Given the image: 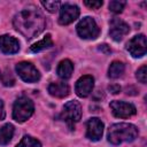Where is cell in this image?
<instances>
[{
  "label": "cell",
  "instance_id": "6da1fadb",
  "mask_svg": "<svg viewBox=\"0 0 147 147\" xmlns=\"http://www.w3.org/2000/svg\"><path fill=\"white\" fill-rule=\"evenodd\" d=\"M15 29L28 39L37 37L45 28V18L36 8H26L14 18Z\"/></svg>",
  "mask_w": 147,
  "mask_h": 147
},
{
  "label": "cell",
  "instance_id": "7a4b0ae2",
  "mask_svg": "<svg viewBox=\"0 0 147 147\" xmlns=\"http://www.w3.org/2000/svg\"><path fill=\"white\" fill-rule=\"evenodd\" d=\"M139 132L137 126L130 123H117L108 130V141L113 145H119L122 142L133 141L138 137Z\"/></svg>",
  "mask_w": 147,
  "mask_h": 147
},
{
  "label": "cell",
  "instance_id": "3957f363",
  "mask_svg": "<svg viewBox=\"0 0 147 147\" xmlns=\"http://www.w3.org/2000/svg\"><path fill=\"white\" fill-rule=\"evenodd\" d=\"M33 110H34L33 102L26 96H21L14 103L13 118L18 123H23L32 116Z\"/></svg>",
  "mask_w": 147,
  "mask_h": 147
},
{
  "label": "cell",
  "instance_id": "277c9868",
  "mask_svg": "<svg viewBox=\"0 0 147 147\" xmlns=\"http://www.w3.org/2000/svg\"><path fill=\"white\" fill-rule=\"evenodd\" d=\"M76 29L78 36L83 39H95L100 33V29L96 22L94 21V18L90 16H86L83 20H80Z\"/></svg>",
  "mask_w": 147,
  "mask_h": 147
},
{
  "label": "cell",
  "instance_id": "5b68a950",
  "mask_svg": "<svg viewBox=\"0 0 147 147\" xmlns=\"http://www.w3.org/2000/svg\"><path fill=\"white\" fill-rule=\"evenodd\" d=\"M18 76L26 83H36L40 79V74L37 68L30 62H20L16 64Z\"/></svg>",
  "mask_w": 147,
  "mask_h": 147
},
{
  "label": "cell",
  "instance_id": "8992f818",
  "mask_svg": "<svg viewBox=\"0 0 147 147\" xmlns=\"http://www.w3.org/2000/svg\"><path fill=\"white\" fill-rule=\"evenodd\" d=\"M126 49L133 57H142L147 51V40L145 34H137L126 44Z\"/></svg>",
  "mask_w": 147,
  "mask_h": 147
},
{
  "label": "cell",
  "instance_id": "52a82bcc",
  "mask_svg": "<svg viewBox=\"0 0 147 147\" xmlns=\"http://www.w3.org/2000/svg\"><path fill=\"white\" fill-rule=\"evenodd\" d=\"M61 117H62V119H64L70 125L78 122L82 117V107H80L79 102H77L75 100L68 101L63 107V111L61 114Z\"/></svg>",
  "mask_w": 147,
  "mask_h": 147
},
{
  "label": "cell",
  "instance_id": "ba28073f",
  "mask_svg": "<svg viewBox=\"0 0 147 147\" xmlns=\"http://www.w3.org/2000/svg\"><path fill=\"white\" fill-rule=\"evenodd\" d=\"M110 109L114 116L118 118H127L137 113L136 107L130 102H124L119 100H114L110 102Z\"/></svg>",
  "mask_w": 147,
  "mask_h": 147
},
{
  "label": "cell",
  "instance_id": "9c48e42d",
  "mask_svg": "<svg viewBox=\"0 0 147 147\" xmlns=\"http://www.w3.org/2000/svg\"><path fill=\"white\" fill-rule=\"evenodd\" d=\"M78 16H79V8L76 5L64 3L60 8L59 23L61 25H68L72 23L75 20H77Z\"/></svg>",
  "mask_w": 147,
  "mask_h": 147
},
{
  "label": "cell",
  "instance_id": "30bf717a",
  "mask_svg": "<svg viewBox=\"0 0 147 147\" xmlns=\"http://www.w3.org/2000/svg\"><path fill=\"white\" fill-rule=\"evenodd\" d=\"M103 133V123L98 117H92L86 122V138L92 141L101 139Z\"/></svg>",
  "mask_w": 147,
  "mask_h": 147
},
{
  "label": "cell",
  "instance_id": "8fae6325",
  "mask_svg": "<svg viewBox=\"0 0 147 147\" xmlns=\"http://www.w3.org/2000/svg\"><path fill=\"white\" fill-rule=\"evenodd\" d=\"M130 31L129 25L119 20V18H113L110 21V30H109V34L113 40L115 41H121Z\"/></svg>",
  "mask_w": 147,
  "mask_h": 147
},
{
  "label": "cell",
  "instance_id": "7c38bea8",
  "mask_svg": "<svg viewBox=\"0 0 147 147\" xmlns=\"http://www.w3.org/2000/svg\"><path fill=\"white\" fill-rule=\"evenodd\" d=\"M93 86H94V78L90 75H85L80 77L76 83V86H75L76 94L80 98H86L91 94Z\"/></svg>",
  "mask_w": 147,
  "mask_h": 147
},
{
  "label": "cell",
  "instance_id": "4fadbf2b",
  "mask_svg": "<svg viewBox=\"0 0 147 147\" xmlns=\"http://www.w3.org/2000/svg\"><path fill=\"white\" fill-rule=\"evenodd\" d=\"M20 49V42L16 38L9 36V34H3L0 36V51L3 54H15Z\"/></svg>",
  "mask_w": 147,
  "mask_h": 147
},
{
  "label": "cell",
  "instance_id": "5bb4252c",
  "mask_svg": "<svg viewBox=\"0 0 147 147\" xmlns=\"http://www.w3.org/2000/svg\"><path fill=\"white\" fill-rule=\"evenodd\" d=\"M48 92H49L51 95H53L55 98H64V96H67L69 94L70 87L64 82H56V83L49 84Z\"/></svg>",
  "mask_w": 147,
  "mask_h": 147
},
{
  "label": "cell",
  "instance_id": "9a60e30c",
  "mask_svg": "<svg viewBox=\"0 0 147 147\" xmlns=\"http://www.w3.org/2000/svg\"><path fill=\"white\" fill-rule=\"evenodd\" d=\"M72 71H74V64L70 60H67V59L62 60L59 63L57 68H56V72L59 75V77L62 78V79L70 78L71 75H72Z\"/></svg>",
  "mask_w": 147,
  "mask_h": 147
},
{
  "label": "cell",
  "instance_id": "2e32d148",
  "mask_svg": "<svg viewBox=\"0 0 147 147\" xmlns=\"http://www.w3.org/2000/svg\"><path fill=\"white\" fill-rule=\"evenodd\" d=\"M14 136V125L10 123H7L0 127V145L6 146L10 142L11 138Z\"/></svg>",
  "mask_w": 147,
  "mask_h": 147
},
{
  "label": "cell",
  "instance_id": "e0dca14e",
  "mask_svg": "<svg viewBox=\"0 0 147 147\" xmlns=\"http://www.w3.org/2000/svg\"><path fill=\"white\" fill-rule=\"evenodd\" d=\"M52 46H53V40H52L51 34L48 33V34H46L41 40L34 42V44L30 47V51L33 52V53H38V52H41V51H44V49H46V48H49V47H52Z\"/></svg>",
  "mask_w": 147,
  "mask_h": 147
},
{
  "label": "cell",
  "instance_id": "ac0fdd59",
  "mask_svg": "<svg viewBox=\"0 0 147 147\" xmlns=\"http://www.w3.org/2000/svg\"><path fill=\"white\" fill-rule=\"evenodd\" d=\"M125 70V65L121 61H114L111 62L109 69H108V76L110 78H119Z\"/></svg>",
  "mask_w": 147,
  "mask_h": 147
},
{
  "label": "cell",
  "instance_id": "d6986e66",
  "mask_svg": "<svg viewBox=\"0 0 147 147\" xmlns=\"http://www.w3.org/2000/svg\"><path fill=\"white\" fill-rule=\"evenodd\" d=\"M16 147H41V144L30 136H24Z\"/></svg>",
  "mask_w": 147,
  "mask_h": 147
},
{
  "label": "cell",
  "instance_id": "ffe728a7",
  "mask_svg": "<svg viewBox=\"0 0 147 147\" xmlns=\"http://www.w3.org/2000/svg\"><path fill=\"white\" fill-rule=\"evenodd\" d=\"M125 7V1H110L109 3V9L113 11V13H121L123 10V8Z\"/></svg>",
  "mask_w": 147,
  "mask_h": 147
},
{
  "label": "cell",
  "instance_id": "44dd1931",
  "mask_svg": "<svg viewBox=\"0 0 147 147\" xmlns=\"http://www.w3.org/2000/svg\"><path fill=\"white\" fill-rule=\"evenodd\" d=\"M41 5L49 13H55L57 9H60V2L59 1H41Z\"/></svg>",
  "mask_w": 147,
  "mask_h": 147
},
{
  "label": "cell",
  "instance_id": "7402d4cb",
  "mask_svg": "<svg viewBox=\"0 0 147 147\" xmlns=\"http://www.w3.org/2000/svg\"><path fill=\"white\" fill-rule=\"evenodd\" d=\"M136 77L140 83L146 84V82H147V68H146V65H142L138 69Z\"/></svg>",
  "mask_w": 147,
  "mask_h": 147
},
{
  "label": "cell",
  "instance_id": "603a6c76",
  "mask_svg": "<svg viewBox=\"0 0 147 147\" xmlns=\"http://www.w3.org/2000/svg\"><path fill=\"white\" fill-rule=\"evenodd\" d=\"M2 83H3L5 86H13L14 83H15V79L13 78V76H11L10 72H6V74H3Z\"/></svg>",
  "mask_w": 147,
  "mask_h": 147
},
{
  "label": "cell",
  "instance_id": "cb8c5ba5",
  "mask_svg": "<svg viewBox=\"0 0 147 147\" xmlns=\"http://www.w3.org/2000/svg\"><path fill=\"white\" fill-rule=\"evenodd\" d=\"M84 3H85L87 7L92 8V9H99V8L103 5V2H102V1H88V0L84 1Z\"/></svg>",
  "mask_w": 147,
  "mask_h": 147
},
{
  "label": "cell",
  "instance_id": "d4e9b609",
  "mask_svg": "<svg viewBox=\"0 0 147 147\" xmlns=\"http://www.w3.org/2000/svg\"><path fill=\"white\" fill-rule=\"evenodd\" d=\"M108 90H109L110 93H113V94H117V93L121 92V86H119L118 84H111V85L108 86Z\"/></svg>",
  "mask_w": 147,
  "mask_h": 147
},
{
  "label": "cell",
  "instance_id": "484cf974",
  "mask_svg": "<svg viewBox=\"0 0 147 147\" xmlns=\"http://www.w3.org/2000/svg\"><path fill=\"white\" fill-rule=\"evenodd\" d=\"M99 49H100V51H102V52H105L106 54H109V53L111 52V51H110V48L108 47V45H106V44H103V45H100Z\"/></svg>",
  "mask_w": 147,
  "mask_h": 147
},
{
  "label": "cell",
  "instance_id": "4316f807",
  "mask_svg": "<svg viewBox=\"0 0 147 147\" xmlns=\"http://www.w3.org/2000/svg\"><path fill=\"white\" fill-rule=\"evenodd\" d=\"M5 118V109H3V102L0 100V121Z\"/></svg>",
  "mask_w": 147,
  "mask_h": 147
}]
</instances>
